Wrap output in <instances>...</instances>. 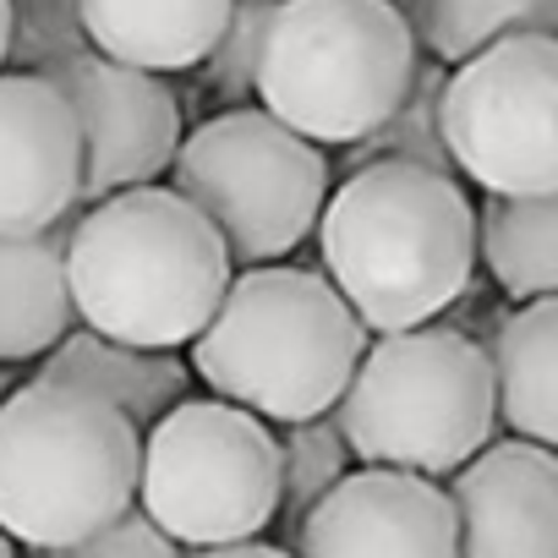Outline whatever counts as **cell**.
<instances>
[{
    "mask_svg": "<svg viewBox=\"0 0 558 558\" xmlns=\"http://www.w3.org/2000/svg\"><path fill=\"white\" fill-rule=\"evenodd\" d=\"M329 286L367 335H400L454 307L476 268V208L460 175L362 165L318 214Z\"/></svg>",
    "mask_w": 558,
    "mask_h": 558,
    "instance_id": "6da1fadb",
    "label": "cell"
},
{
    "mask_svg": "<svg viewBox=\"0 0 558 558\" xmlns=\"http://www.w3.org/2000/svg\"><path fill=\"white\" fill-rule=\"evenodd\" d=\"M235 279L225 235L170 186H126L99 197L66 230V286L83 329L175 351L219 313Z\"/></svg>",
    "mask_w": 558,
    "mask_h": 558,
    "instance_id": "7a4b0ae2",
    "label": "cell"
},
{
    "mask_svg": "<svg viewBox=\"0 0 558 558\" xmlns=\"http://www.w3.org/2000/svg\"><path fill=\"white\" fill-rule=\"evenodd\" d=\"M367 351L362 318L324 274L257 263L230 279L208 329L192 340V373L268 422L329 416Z\"/></svg>",
    "mask_w": 558,
    "mask_h": 558,
    "instance_id": "3957f363",
    "label": "cell"
},
{
    "mask_svg": "<svg viewBox=\"0 0 558 558\" xmlns=\"http://www.w3.org/2000/svg\"><path fill=\"white\" fill-rule=\"evenodd\" d=\"M137 427L66 384L34 378L0 400V531L34 553L94 536L137 504Z\"/></svg>",
    "mask_w": 558,
    "mask_h": 558,
    "instance_id": "277c9868",
    "label": "cell"
},
{
    "mask_svg": "<svg viewBox=\"0 0 558 558\" xmlns=\"http://www.w3.org/2000/svg\"><path fill=\"white\" fill-rule=\"evenodd\" d=\"M422 66L416 34L395 0H279L257 99L307 143H362L395 116Z\"/></svg>",
    "mask_w": 558,
    "mask_h": 558,
    "instance_id": "5b68a950",
    "label": "cell"
},
{
    "mask_svg": "<svg viewBox=\"0 0 558 558\" xmlns=\"http://www.w3.org/2000/svg\"><path fill=\"white\" fill-rule=\"evenodd\" d=\"M335 422L362 465L454 476L493 438V362L471 335L438 324L378 335L362 351Z\"/></svg>",
    "mask_w": 558,
    "mask_h": 558,
    "instance_id": "8992f818",
    "label": "cell"
},
{
    "mask_svg": "<svg viewBox=\"0 0 558 558\" xmlns=\"http://www.w3.org/2000/svg\"><path fill=\"white\" fill-rule=\"evenodd\" d=\"M175 192L225 235L230 263L296 252L329 203V159L268 110H225L175 148Z\"/></svg>",
    "mask_w": 558,
    "mask_h": 558,
    "instance_id": "52a82bcc",
    "label": "cell"
},
{
    "mask_svg": "<svg viewBox=\"0 0 558 558\" xmlns=\"http://www.w3.org/2000/svg\"><path fill=\"white\" fill-rule=\"evenodd\" d=\"M137 504L175 547L252 542L279 514V438L230 400H181L143 438Z\"/></svg>",
    "mask_w": 558,
    "mask_h": 558,
    "instance_id": "ba28073f",
    "label": "cell"
},
{
    "mask_svg": "<svg viewBox=\"0 0 558 558\" xmlns=\"http://www.w3.org/2000/svg\"><path fill=\"white\" fill-rule=\"evenodd\" d=\"M444 148L487 197L558 192V34H520L449 66Z\"/></svg>",
    "mask_w": 558,
    "mask_h": 558,
    "instance_id": "9c48e42d",
    "label": "cell"
},
{
    "mask_svg": "<svg viewBox=\"0 0 558 558\" xmlns=\"http://www.w3.org/2000/svg\"><path fill=\"white\" fill-rule=\"evenodd\" d=\"M61 88V99L77 116L83 132V192L77 203L116 197L126 186H154L175 165L181 148V99L137 66L105 61V56H72L50 72H39Z\"/></svg>",
    "mask_w": 558,
    "mask_h": 558,
    "instance_id": "30bf717a",
    "label": "cell"
},
{
    "mask_svg": "<svg viewBox=\"0 0 558 558\" xmlns=\"http://www.w3.org/2000/svg\"><path fill=\"white\" fill-rule=\"evenodd\" d=\"M296 558H460L454 504L433 476L345 471L296 525Z\"/></svg>",
    "mask_w": 558,
    "mask_h": 558,
    "instance_id": "8fae6325",
    "label": "cell"
},
{
    "mask_svg": "<svg viewBox=\"0 0 558 558\" xmlns=\"http://www.w3.org/2000/svg\"><path fill=\"white\" fill-rule=\"evenodd\" d=\"M83 192V132L39 72L0 77V235L56 230Z\"/></svg>",
    "mask_w": 558,
    "mask_h": 558,
    "instance_id": "7c38bea8",
    "label": "cell"
},
{
    "mask_svg": "<svg viewBox=\"0 0 558 558\" xmlns=\"http://www.w3.org/2000/svg\"><path fill=\"white\" fill-rule=\"evenodd\" d=\"M449 504L460 558H558V449L487 444L454 471Z\"/></svg>",
    "mask_w": 558,
    "mask_h": 558,
    "instance_id": "4fadbf2b",
    "label": "cell"
},
{
    "mask_svg": "<svg viewBox=\"0 0 558 558\" xmlns=\"http://www.w3.org/2000/svg\"><path fill=\"white\" fill-rule=\"evenodd\" d=\"M235 0H77L88 50L137 72H192L208 61Z\"/></svg>",
    "mask_w": 558,
    "mask_h": 558,
    "instance_id": "5bb4252c",
    "label": "cell"
},
{
    "mask_svg": "<svg viewBox=\"0 0 558 558\" xmlns=\"http://www.w3.org/2000/svg\"><path fill=\"white\" fill-rule=\"evenodd\" d=\"M39 378L83 389L105 405H116L132 427H154L170 405L186 400L192 367L175 362V351H143V345H121L105 340L94 329H72L39 367Z\"/></svg>",
    "mask_w": 558,
    "mask_h": 558,
    "instance_id": "9a60e30c",
    "label": "cell"
},
{
    "mask_svg": "<svg viewBox=\"0 0 558 558\" xmlns=\"http://www.w3.org/2000/svg\"><path fill=\"white\" fill-rule=\"evenodd\" d=\"M66 230L39 235H0V362H34L50 356L77 313L66 286Z\"/></svg>",
    "mask_w": 558,
    "mask_h": 558,
    "instance_id": "2e32d148",
    "label": "cell"
},
{
    "mask_svg": "<svg viewBox=\"0 0 558 558\" xmlns=\"http://www.w3.org/2000/svg\"><path fill=\"white\" fill-rule=\"evenodd\" d=\"M487 362L498 416L514 427V438L558 449V296L525 302L514 318H504Z\"/></svg>",
    "mask_w": 558,
    "mask_h": 558,
    "instance_id": "e0dca14e",
    "label": "cell"
},
{
    "mask_svg": "<svg viewBox=\"0 0 558 558\" xmlns=\"http://www.w3.org/2000/svg\"><path fill=\"white\" fill-rule=\"evenodd\" d=\"M476 252L514 302L558 296V192L487 197L476 214Z\"/></svg>",
    "mask_w": 558,
    "mask_h": 558,
    "instance_id": "ac0fdd59",
    "label": "cell"
},
{
    "mask_svg": "<svg viewBox=\"0 0 558 558\" xmlns=\"http://www.w3.org/2000/svg\"><path fill=\"white\" fill-rule=\"evenodd\" d=\"M416 50L438 66H460L487 45L520 34H558V0H405Z\"/></svg>",
    "mask_w": 558,
    "mask_h": 558,
    "instance_id": "d6986e66",
    "label": "cell"
},
{
    "mask_svg": "<svg viewBox=\"0 0 558 558\" xmlns=\"http://www.w3.org/2000/svg\"><path fill=\"white\" fill-rule=\"evenodd\" d=\"M444 83H449V66L438 61H422L405 99L395 105V116L384 126H373L362 143H351V165H422V170H438V175H454L449 165V148H444V121H438V105H444Z\"/></svg>",
    "mask_w": 558,
    "mask_h": 558,
    "instance_id": "ffe728a7",
    "label": "cell"
},
{
    "mask_svg": "<svg viewBox=\"0 0 558 558\" xmlns=\"http://www.w3.org/2000/svg\"><path fill=\"white\" fill-rule=\"evenodd\" d=\"M345 471H351V444H345L335 416H313V422L286 427V438H279V514L291 525V542H296V525L307 520V509Z\"/></svg>",
    "mask_w": 558,
    "mask_h": 558,
    "instance_id": "44dd1931",
    "label": "cell"
},
{
    "mask_svg": "<svg viewBox=\"0 0 558 558\" xmlns=\"http://www.w3.org/2000/svg\"><path fill=\"white\" fill-rule=\"evenodd\" d=\"M72 56H88V34L77 17V0H12V50L23 72H50Z\"/></svg>",
    "mask_w": 558,
    "mask_h": 558,
    "instance_id": "7402d4cb",
    "label": "cell"
},
{
    "mask_svg": "<svg viewBox=\"0 0 558 558\" xmlns=\"http://www.w3.org/2000/svg\"><path fill=\"white\" fill-rule=\"evenodd\" d=\"M279 0H235L230 17H225V34L214 39L208 61H203V77L219 99H252L257 94V61H263V34H268V17H274Z\"/></svg>",
    "mask_w": 558,
    "mask_h": 558,
    "instance_id": "603a6c76",
    "label": "cell"
},
{
    "mask_svg": "<svg viewBox=\"0 0 558 558\" xmlns=\"http://www.w3.org/2000/svg\"><path fill=\"white\" fill-rule=\"evenodd\" d=\"M34 558H181V547L143 514V509H126L121 520L99 525L94 536L83 542H66V547H45Z\"/></svg>",
    "mask_w": 558,
    "mask_h": 558,
    "instance_id": "cb8c5ba5",
    "label": "cell"
},
{
    "mask_svg": "<svg viewBox=\"0 0 558 558\" xmlns=\"http://www.w3.org/2000/svg\"><path fill=\"white\" fill-rule=\"evenodd\" d=\"M192 558H296V553L268 547V542H230V547H197Z\"/></svg>",
    "mask_w": 558,
    "mask_h": 558,
    "instance_id": "d4e9b609",
    "label": "cell"
},
{
    "mask_svg": "<svg viewBox=\"0 0 558 558\" xmlns=\"http://www.w3.org/2000/svg\"><path fill=\"white\" fill-rule=\"evenodd\" d=\"M7 50H12V0H0V66H7Z\"/></svg>",
    "mask_w": 558,
    "mask_h": 558,
    "instance_id": "484cf974",
    "label": "cell"
},
{
    "mask_svg": "<svg viewBox=\"0 0 558 558\" xmlns=\"http://www.w3.org/2000/svg\"><path fill=\"white\" fill-rule=\"evenodd\" d=\"M0 558H12V536L7 531H0Z\"/></svg>",
    "mask_w": 558,
    "mask_h": 558,
    "instance_id": "4316f807",
    "label": "cell"
}]
</instances>
